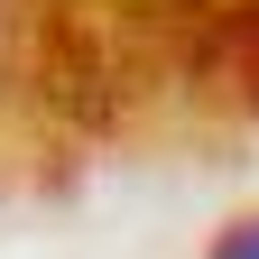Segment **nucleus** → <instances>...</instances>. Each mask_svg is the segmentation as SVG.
<instances>
[{"label": "nucleus", "mask_w": 259, "mask_h": 259, "mask_svg": "<svg viewBox=\"0 0 259 259\" xmlns=\"http://www.w3.org/2000/svg\"><path fill=\"white\" fill-rule=\"evenodd\" d=\"M204 259H259V213H241V222H222Z\"/></svg>", "instance_id": "f257e3e1"}, {"label": "nucleus", "mask_w": 259, "mask_h": 259, "mask_svg": "<svg viewBox=\"0 0 259 259\" xmlns=\"http://www.w3.org/2000/svg\"><path fill=\"white\" fill-rule=\"evenodd\" d=\"M194 10H213L222 28H232V19H259V0H194Z\"/></svg>", "instance_id": "f03ea898"}]
</instances>
